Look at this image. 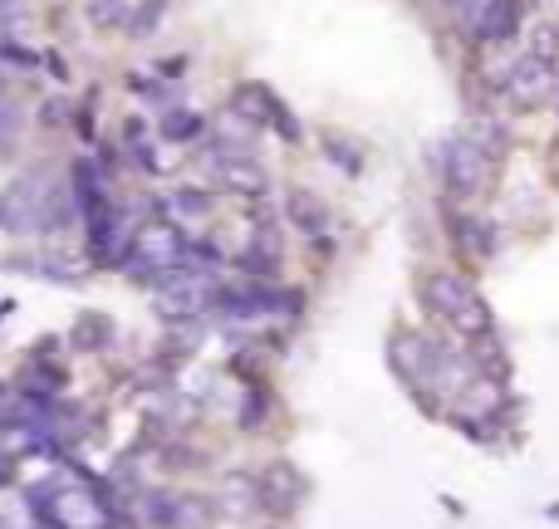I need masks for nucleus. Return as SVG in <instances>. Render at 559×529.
Segmentation results:
<instances>
[{"label":"nucleus","mask_w":559,"mask_h":529,"mask_svg":"<svg viewBox=\"0 0 559 529\" xmlns=\"http://www.w3.org/2000/svg\"><path fill=\"white\" fill-rule=\"evenodd\" d=\"M423 299H427V309H432L442 324H452L462 338H486L491 334V309H486V299L476 294L472 279L437 269V275L423 279Z\"/></svg>","instance_id":"obj_1"},{"label":"nucleus","mask_w":559,"mask_h":529,"mask_svg":"<svg viewBox=\"0 0 559 529\" xmlns=\"http://www.w3.org/2000/svg\"><path fill=\"white\" fill-rule=\"evenodd\" d=\"M187 261H192V245L182 241V226H173V221H143L138 226V241H133V251H128V269H133L138 279L163 285L167 275L187 269Z\"/></svg>","instance_id":"obj_2"},{"label":"nucleus","mask_w":559,"mask_h":529,"mask_svg":"<svg viewBox=\"0 0 559 529\" xmlns=\"http://www.w3.org/2000/svg\"><path fill=\"white\" fill-rule=\"evenodd\" d=\"M35 505H39V520L55 525V529H108V510L88 485H74V481H49L35 491Z\"/></svg>","instance_id":"obj_3"},{"label":"nucleus","mask_w":559,"mask_h":529,"mask_svg":"<svg viewBox=\"0 0 559 529\" xmlns=\"http://www.w3.org/2000/svg\"><path fill=\"white\" fill-rule=\"evenodd\" d=\"M153 299H157V314L163 318L187 324V318H202L206 309H212V299H222V289H216L202 269H177L163 285H153Z\"/></svg>","instance_id":"obj_4"},{"label":"nucleus","mask_w":559,"mask_h":529,"mask_svg":"<svg viewBox=\"0 0 559 529\" xmlns=\"http://www.w3.org/2000/svg\"><path fill=\"white\" fill-rule=\"evenodd\" d=\"M447 10L481 45H501V39H511L521 29V0H452Z\"/></svg>","instance_id":"obj_5"},{"label":"nucleus","mask_w":559,"mask_h":529,"mask_svg":"<svg viewBox=\"0 0 559 529\" xmlns=\"http://www.w3.org/2000/svg\"><path fill=\"white\" fill-rule=\"evenodd\" d=\"M555 88H559V64L545 55V49L521 55L511 69H506V79H501V94L511 98L515 108H540Z\"/></svg>","instance_id":"obj_6"},{"label":"nucleus","mask_w":559,"mask_h":529,"mask_svg":"<svg viewBox=\"0 0 559 529\" xmlns=\"http://www.w3.org/2000/svg\"><path fill=\"white\" fill-rule=\"evenodd\" d=\"M442 172H447V187H452L456 196H476L486 187V177H491V157H486L481 143L456 137V143L442 147Z\"/></svg>","instance_id":"obj_7"},{"label":"nucleus","mask_w":559,"mask_h":529,"mask_svg":"<svg viewBox=\"0 0 559 529\" xmlns=\"http://www.w3.org/2000/svg\"><path fill=\"white\" fill-rule=\"evenodd\" d=\"M143 520L153 529H212V505L202 495H143Z\"/></svg>","instance_id":"obj_8"},{"label":"nucleus","mask_w":559,"mask_h":529,"mask_svg":"<svg viewBox=\"0 0 559 529\" xmlns=\"http://www.w3.org/2000/svg\"><path fill=\"white\" fill-rule=\"evenodd\" d=\"M206 172H212V182L226 187V192H241V196H261L265 192V172L241 153H216L212 163H206Z\"/></svg>","instance_id":"obj_9"},{"label":"nucleus","mask_w":559,"mask_h":529,"mask_svg":"<svg viewBox=\"0 0 559 529\" xmlns=\"http://www.w3.org/2000/svg\"><path fill=\"white\" fill-rule=\"evenodd\" d=\"M236 108H241L246 118H255V123H275L280 133H295V123H289L285 113H280V104L271 94H265V88H241V94H236Z\"/></svg>","instance_id":"obj_10"},{"label":"nucleus","mask_w":559,"mask_h":529,"mask_svg":"<svg viewBox=\"0 0 559 529\" xmlns=\"http://www.w3.org/2000/svg\"><path fill=\"white\" fill-rule=\"evenodd\" d=\"M299 495H305V485H299V476L289 471V466H271V471H265V481H261V501L265 505H275V510H289Z\"/></svg>","instance_id":"obj_11"},{"label":"nucleus","mask_w":559,"mask_h":529,"mask_svg":"<svg viewBox=\"0 0 559 529\" xmlns=\"http://www.w3.org/2000/svg\"><path fill=\"white\" fill-rule=\"evenodd\" d=\"M167 206L177 212L173 226H206V221H212V212H216V196L212 192H197V187H192V192H177Z\"/></svg>","instance_id":"obj_12"},{"label":"nucleus","mask_w":559,"mask_h":529,"mask_svg":"<svg viewBox=\"0 0 559 529\" xmlns=\"http://www.w3.org/2000/svg\"><path fill=\"white\" fill-rule=\"evenodd\" d=\"M88 20H94V25H123L128 0H88Z\"/></svg>","instance_id":"obj_13"},{"label":"nucleus","mask_w":559,"mask_h":529,"mask_svg":"<svg viewBox=\"0 0 559 529\" xmlns=\"http://www.w3.org/2000/svg\"><path fill=\"white\" fill-rule=\"evenodd\" d=\"M0 5H15V0H0Z\"/></svg>","instance_id":"obj_14"},{"label":"nucleus","mask_w":559,"mask_h":529,"mask_svg":"<svg viewBox=\"0 0 559 529\" xmlns=\"http://www.w3.org/2000/svg\"><path fill=\"white\" fill-rule=\"evenodd\" d=\"M447 5H452V0H447Z\"/></svg>","instance_id":"obj_15"}]
</instances>
